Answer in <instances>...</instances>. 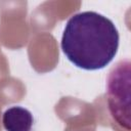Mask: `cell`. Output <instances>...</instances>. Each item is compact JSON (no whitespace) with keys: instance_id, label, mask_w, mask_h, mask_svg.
I'll use <instances>...</instances> for the list:
<instances>
[{"instance_id":"cell-1","label":"cell","mask_w":131,"mask_h":131,"mask_svg":"<svg viewBox=\"0 0 131 131\" xmlns=\"http://www.w3.org/2000/svg\"><path fill=\"white\" fill-rule=\"evenodd\" d=\"M119 32L106 16L95 11L76 13L67 21L61 50L76 67L86 71L105 68L119 49Z\"/></svg>"},{"instance_id":"cell-2","label":"cell","mask_w":131,"mask_h":131,"mask_svg":"<svg viewBox=\"0 0 131 131\" xmlns=\"http://www.w3.org/2000/svg\"><path fill=\"white\" fill-rule=\"evenodd\" d=\"M129 61L119 62L110 73L107 80V104L111 116L120 126L129 130Z\"/></svg>"},{"instance_id":"cell-3","label":"cell","mask_w":131,"mask_h":131,"mask_svg":"<svg viewBox=\"0 0 131 131\" xmlns=\"http://www.w3.org/2000/svg\"><path fill=\"white\" fill-rule=\"evenodd\" d=\"M33 123L32 113L19 105L7 108L2 116V124L6 131H31Z\"/></svg>"}]
</instances>
